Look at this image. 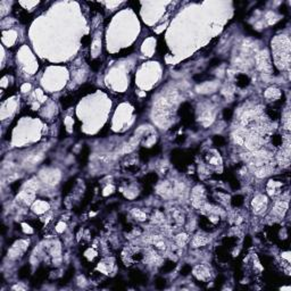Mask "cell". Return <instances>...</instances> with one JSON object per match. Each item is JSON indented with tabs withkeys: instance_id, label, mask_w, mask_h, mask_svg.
I'll use <instances>...</instances> for the list:
<instances>
[{
	"instance_id": "cell-1",
	"label": "cell",
	"mask_w": 291,
	"mask_h": 291,
	"mask_svg": "<svg viewBox=\"0 0 291 291\" xmlns=\"http://www.w3.org/2000/svg\"><path fill=\"white\" fill-rule=\"evenodd\" d=\"M204 161L211 168H218L222 166V158L216 150H208L204 155Z\"/></svg>"
},
{
	"instance_id": "cell-2",
	"label": "cell",
	"mask_w": 291,
	"mask_h": 291,
	"mask_svg": "<svg viewBox=\"0 0 291 291\" xmlns=\"http://www.w3.org/2000/svg\"><path fill=\"white\" fill-rule=\"evenodd\" d=\"M205 197L206 192L204 188L200 185L193 188L192 197H191V202H192L193 207H202V205L205 204Z\"/></svg>"
},
{
	"instance_id": "cell-3",
	"label": "cell",
	"mask_w": 291,
	"mask_h": 291,
	"mask_svg": "<svg viewBox=\"0 0 291 291\" xmlns=\"http://www.w3.org/2000/svg\"><path fill=\"white\" fill-rule=\"evenodd\" d=\"M282 189H283V182L281 181L271 180L267 183V191L268 195H271V196H277V195H280Z\"/></svg>"
},
{
	"instance_id": "cell-4",
	"label": "cell",
	"mask_w": 291,
	"mask_h": 291,
	"mask_svg": "<svg viewBox=\"0 0 291 291\" xmlns=\"http://www.w3.org/2000/svg\"><path fill=\"white\" fill-rule=\"evenodd\" d=\"M193 274L197 276V279L200 280V281H206V280L211 276V272H209V268L205 265H199L197 266L193 271Z\"/></svg>"
},
{
	"instance_id": "cell-5",
	"label": "cell",
	"mask_w": 291,
	"mask_h": 291,
	"mask_svg": "<svg viewBox=\"0 0 291 291\" xmlns=\"http://www.w3.org/2000/svg\"><path fill=\"white\" fill-rule=\"evenodd\" d=\"M266 198L264 196H257L256 198H254L251 205H253L254 211L256 213H261L266 208Z\"/></svg>"
},
{
	"instance_id": "cell-6",
	"label": "cell",
	"mask_w": 291,
	"mask_h": 291,
	"mask_svg": "<svg viewBox=\"0 0 291 291\" xmlns=\"http://www.w3.org/2000/svg\"><path fill=\"white\" fill-rule=\"evenodd\" d=\"M208 244V238L204 233H198L192 239V247H202Z\"/></svg>"
},
{
	"instance_id": "cell-7",
	"label": "cell",
	"mask_w": 291,
	"mask_h": 291,
	"mask_svg": "<svg viewBox=\"0 0 291 291\" xmlns=\"http://www.w3.org/2000/svg\"><path fill=\"white\" fill-rule=\"evenodd\" d=\"M32 209H33V211H36V214H42V213H45V211H47L48 209H49V205H48V202H46V201L38 200V201H36L33 204Z\"/></svg>"
},
{
	"instance_id": "cell-8",
	"label": "cell",
	"mask_w": 291,
	"mask_h": 291,
	"mask_svg": "<svg viewBox=\"0 0 291 291\" xmlns=\"http://www.w3.org/2000/svg\"><path fill=\"white\" fill-rule=\"evenodd\" d=\"M249 84V79L244 74H239L237 76V85L240 88H244Z\"/></svg>"
},
{
	"instance_id": "cell-9",
	"label": "cell",
	"mask_w": 291,
	"mask_h": 291,
	"mask_svg": "<svg viewBox=\"0 0 291 291\" xmlns=\"http://www.w3.org/2000/svg\"><path fill=\"white\" fill-rule=\"evenodd\" d=\"M280 96H281V92H280V90L275 89V88H270V89H267V91H266V97L270 99H279Z\"/></svg>"
},
{
	"instance_id": "cell-10",
	"label": "cell",
	"mask_w": 291,
	"mask_h": 291,
	"mask_svg": "<svg viewBox=\"0 0 291 291\" xmlns=\"http://www.w3.org/2000/svg\"><path fill=\"white\" fill-rule=\"evenodd\" d=\"M132 215H133L138 221H141V222L147 220V215H146V213H143L141 209H138V208H135V209L132 211Z\"/></svg>"
},
{
	"instance_id": "cell-11",
	"label": "cell",
	"mask_w": 291,
	"mask_h": 291,
	"mask_svg": "<svg viewBox=\"0 0 291 291\" xmlns=\"http://www.w3.org/2000/svg\"><path fill=\"white\" fill-rule=\"evenodd\" d=\"M188 241V237L185 233H180L178 235H176V244L178 247H183L184 244H187Z\"/></svg>"
},
{
	"instance_id": "cell-12",
	"label": "cell",
	"mask_w": 291,
	"mask_h": 291,
	"mask_svg": "<svg viewBox=\"0 0 291 291\" xmlns=\"http://www.w3.org/2000/svg\"><path fill=\"white\" fill-rule=\"evenodd\" d=\"M231 204H232V206L233 207H240L242 204H244V197L242 196H240V195H238V196H235V197H233L232 198V200H231Z\"/></svg>"
},
{
	"instance_id": "cell-13",
	"label": "cell",
	"mask_w": 291,
	"mask_h": 291,
	"mask_svg": "<svg viewBox=\"0 0 291 291\" xmlns=\"http://www.w3.org/2000/svg\"><path fill=\"white\" fill-rule=\"evenodd\" d=\"M175 267V263L172 261H167L165 264H164L163 266V271L164 272H169V271H172L173 268Z\"/></svg>"
},
{
	"instance_id": "cell-14",
	"label": "cell",
	"mask_w": 291,
	"mask_h": 291,
	"mask_svg": "<svg viewBox=\"0 0 291 291\" xmlns=\"http://www.w3.org/2000/svg\"><path fill=\"white\" fill-rule=\"evenodd\" d=\"M29 274H30V267H29V266H24V267H22L21 271H19L18 276H19L21 279H24V277H27Z\"/></svg>"
},
{
	"instance_id": "cell-15",
	"label": "cell",
	"mask_w": 291,
	"mask_h": 291,
	"mask_svg": "<svg viewBox=\"0 0 291 291\" xmlns=\"http://www.w3.org/2000/svg\"><path fill=\"white\" fill-rule=\"evenodd\" d=\"M166 280L163 279V277H158L157 280H156V287H157L158 289H163L164 287H165V284H166Z\"/></svg>"
},
{
	"instance_id": "cell-16",
	"label": "cell",
	"mask_w": 291,
	"mask_h": 291,
	"mask_svg": "<svg viewBox=\"0 0 291 291\" xmlns=\"http://www.w3.org/2000/svg\"><path fill=\"white\" fill-rule=\"evenodd\" d=\"M213 141H214V143L216 146H223L224 143H225V140L223 139L221 135H216V137H214V139H213Z\"/></svg>"
},
{
	"instance_id": "cell-17",
	"label": "cell",
	"mask_w": 291,
	"mask_h": 291,
	"mask_svg": "<svg viewBox=\"0 0 291 291\" xmlns=\"http://www.w3.org/2000/svg\"><path fill=\"white\" fill-rule=\"evenodd\" d=\"M189 273H191V267L190 266H188V265H185V266H183L181 270V274L182 275H188Z\"/></svg>"
},
{
	"instance_id": "cell-18",
	"label": "cell",
	"mask_w": 291,
	"mask_h": 291,
	"mask_svg": "<svg viewBox=\"0 0 291 291\" xmlns=\"http://www.w3.org/2000/svg\"><path fill=\"white\" fill-rule=\"evenodd\" d=\"M223 115H224V118L225 119H230L232 117V110L229 109V108H226V109H224Z\"/></svg>"
},
{
	"instance_id": "cell-19",
	"label": "cell",
	"mask_w": 291,
	"mask_h": 291,
	"mask_svg": "<svg viewBox=\"0 0 291 291\" xmlns=\"http://www.w3.org/2000/svg\"><path fill=\"white\" fill-rule=\"evenodd\" d=\"M21 5L25 8H31V7L38 5V3H21Z\"/></svg>"
},
{
	"instance_id": "cell-20",
	"label": "cell",
	"mask_w": 291,
	"mask_h": 291,
	"mask_svg": "<svg viewBox=\"0 0 291 291\" xmlns=\"http://www.w3.org/2000/svg\"><path fill=\"white\" fill-rule=\"evenodd\" d=\"M100 64H101V63L99 62V60H95V62H92L91 67H92L93 69H97L98 67H100Z\"/></svg>"
},
{
	"instance_id": "cell-21",
	"label": "cell",
	"mask_w": 291,
	"mask_h": 291,
	"mask_svg": "<svg viewBox=\"0 0 291 291\" xmlns=\"http://www.w3.org/2000/svg\"><path fill=\"white\" fill-rule=\"evenodd\" d=\"M30 89H31V85H30V84H27V83L23 84V85H22V88H21V90L23 92H27Z\"/></svg>"
}]
</instances>
